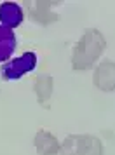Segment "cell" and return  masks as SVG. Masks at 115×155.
I'll return each instance as SVG.
<instances>
[{"label": "cell", "instance_id": "cell-1", "mask_svg": "<svg viewBox=\"0 0 115 155\" xmlns=\"http://www.w3.org/2000/svg\"><path fill=\"white\" fill-rule=\"evenodd\" d=\"M105 47V38L101 33H98L96 30H89L84 33L82 40L79 45L75 47V54H73V68L75 70H87L91 68L93 63L98 59L101 54V51Z\"/></svg>", "mask_w": 115, "mask_h": 155}, {"label": "cell", "instance_id": "cell-2", "mask_svg": "<svg viewBox=\"0 0 115 155\" xmlns=\"http://www.w3.org/2000/svg\"><path fill=\"white\" fill-rule=\"evenodd\" d=\"M61 152L66 155H103V145L94 136H68L63 145Z\"/></svg>", "mask_w": 115, "mask_h": 155}, {"label": "cell", "instance_id": "cell-3", "mask_svg": "<svg viewBox=\"0 0 115 155\" xmlns=\"http://www.w3.org/2000/svg\"><path fill=\"white\" fill-rule=\"evenodd\" d=\"M35 64H37L35 52H25L21 58H16L12 61H9L2 68V77H4V80H18L25 73L33 70Z\"/></svg>", "mask_w": 115, "mask_h": 155}, {"label": "cell", "instance_id": "cell-4", "mask_svg": "<svg viewBox=\"0 0 115 155\" xmlns=\"http://www.w3.org/2000/svg\"><path fill=\"white\" fill-rule=\"evenodd\" d=\"M94 85L105 92L115 91V63L105 61L94 71Z\"/></svg>", "mask_w": 115, "mask_h": 155}, {"label": "cell", "instance_id": "cell-5", "mask_svg": "<svg viewBox=\"0 0 115 155\" xmlns=\"http://www.w3.org/2000/svg\"><path fill=\"white\" fill-rule=\"evenodd\" d=\"M0 21H2V26H7L11 30L19 26L23 21L21 7L14 2H4L0 5Z\"/></svg>", "mask_w": 115, "mask_h": 155}, {"label": "cell", "instance_id": "cell-6", "mask_svg": "<svg viewBox=\"0 0 115 155\" xmlns=\"http://www.w3.org/2000/svg\"><path fill=\"white\" fill-rule=\"evenodd\" d=\"M35 147L38 155H58L61 152V145L49 131H38L35 138Z\"/></svg>", "mask_w": 115, "mask_h": 155}, {"label": "cell", "instance_id": "cell-7", "mask_svg": "<svg viewBox=\"0 0 115 155\" xmlns=\"http://www.w3.org/2000/svg\"><path fill=\"white\" fill-rule=\"evenodd\" d=\"M16 49V35L7 26H0V63L7 61Z\"/></svg>", "mask_w": 115, "mask_h": 155}, {"label": "cell", "instance_id": "cell-8", "mask_svg": "<svg viewBox=\"0 0 115 155\" xmlns=\"http://www.w3.org/2000/svg\"><path fill=\"white\" fill-rule=\"evenodd\" d=\"M35 92L42 105L47 103V99L51 98V92H52V78L49 75H38L35 82Z\"/></svg>", "mask_w": 115, "mask_h": 155}]
</instances>
